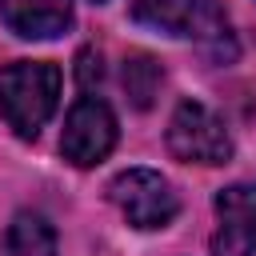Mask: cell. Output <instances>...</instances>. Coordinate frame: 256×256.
Listing matches in <instances>:
<instances>
[{"mask_svg":"<svg viewBox=\"0 0 256 256\" xmlns=\"http://www.w3.org/2000/svg\"><path fill=\"white\" fill-rule=\"evenodd\" d=\"M60 100V68L48 60H16L0 68V116L4 124L32 140Z\"/></svg>","mask_w":256,"mask_h":256,"instance_id":"cell-1","label":"cell"},{"mask_svg":"<svg viewBox=\"0 0 256 256\" xmlns=\"http://www.w3.org/2000/svg\"><path fill=\"white\" fill-rule=\"evenodd\" d=\"M136 20L168 36H196L200 52L216 64L236 56V36L216 0H136Z\"/></svg>","mask_w":256,"mask_h":256,"instance_id":"cell-2","label":"cell"},{"mask_svg":"<svg viewBox=\"0 0 256 256\" xmlns=\"http://www.w3.org/2000/svg\"><path fill=\"white\" fill-rule=\"evenodd\" d=\"M168 152L184 164H224L232 156V136L208 104L184 100L168 120Z\"/></svg>","mask_w":256,"mask_h":256,"instance_id":"cell-3","label":"cell"},{"mask_svg":"<svg viewBox=\"0 0 256 256\" xmlns=\"http://www.w3.org/2000/svg\"><path fill=\"white\" fill-rule=\"evenodd\" d=\"M108 192H112L116 208L124 212V220L132 228H164L176 216V208H180L172 184L160 172H152V168H128V172H120Z\"/></svg>","mask_w":256,"mask_h":256,"instance_id":"cell-4","label":"cell"},{"mask_svg":"<svg viewBox=\"0 0 256 256\" xmlns=\"http://www.w3.org/2000/svg\"><path fill=\"white\" fill-rule=\"evenodd\" d=\"M116 148V116L104 100L96 96H80L64 120V136H60V152L64 160H72L76 168H92L100 164L108 152Z\"/></svg>","mask_w":256,"mask_h":256,"instance_id":"cell-5","label":"cell"},{"mask_svg":"<svg viewBox=\"0 0 256 256\" xmlns=\"http://www.w3.org/2000/svg\"><path fill=\"white\" fill-rule=\"evenodd\" d=\"M216 256H252L256 252V184H232L216 196Z\"/></svg>","mask_w":256,"mask_h":256,"instance_id":"cell-6","label":"cell"},{"mask_svg":"<svg viewBox=\"0 0 256 256\" xmlns=\"http://www.w3.org/2000/svg\"><path fill=\"white\" fill-rule=\"evenodd\" d=\"M0 20L24 40H52L72 24V0H0Z\"/></svg>","mask_w":256,"mask_h":256,"instance_id":"cell-7","label":"cell"},{"mask_svg":"<svg viewBox=\"0 0 256 256\" xmlns=\"http://www.w3.org/2000/svg\"><path fill=\"white\" fill-rule=\"evenodd\" d=\"M4 256H56V232H52V224L44 216H36V212H20L8 224Z\"/></svg>","mask_w":256,"mask_h":256,"instance_id":"cell-8","label":"cell"},{"mask_svg":"<svg viewBox=\"0 0 256 256\" xmlns=\"http://www.w3.org/2000/svg\"><path fill=\"white\" fill-rule=\"evenodd\" d=\"M160 80H164L160 64H156L152 56H144V52L128 56L124 68H120V84H124L132 108H152V100H156V92H160Z\"/></svg>","mask_w":256,"mask_h":256,"instance_id":"cell-9","label":"cell"},{"mask_svg":"<svg viewBox=\"0 0 256 256\" xmlns=\"http://www.w3.org/2000/svg\"><path fill=\"white\" fill-rule=\"evenodd\" d=\"M100 76H104V68H100V52L84 48V52L76 56V80H80V88H92V84H100Z\"/></svg>","mask_w":256,"mask_h":256,"instance_id":"cell-10","label":"cell"}]
</instances>
